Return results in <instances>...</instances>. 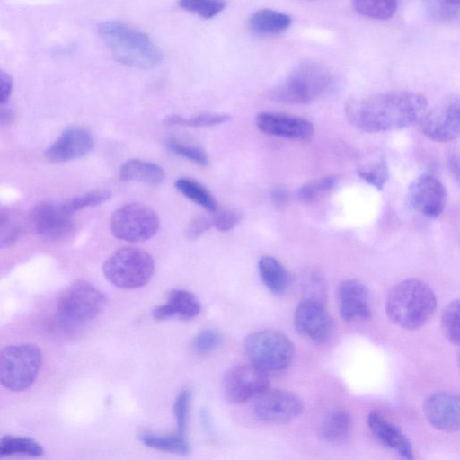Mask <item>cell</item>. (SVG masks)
Returning <instances> with one entry per match:
<instances>
[{"instance_id": "6da1fadb", "label": "cell", "mask_w": 460, "mask_h": 460, "mask_svg": "<svg viewBox=\"0 0 460 460\" xmlns=\"http://www.w3.org/2000/svg\"><path fill=\"white\" fill-rule=\"evenodd\" d=\"M427 108L428 101L420 93L391 91L351 98L345 114L358 130L376 133L407 128L419 121Z\"/></svg>"}, {"instance_id": "7a4b0ae2", "label": "cell", "mask_w": 460, "mask_h": 460, "mask_svg": "<svg viewBox=\"0 0 460 460\" xmlns=\"http://www.w3.org/2000/svg\"><path fill=\"white\" fill-rule=\"evenodd\" d=\"M98 31L113 58L125 66L151 69L163 61V53L155 42L128 24L107 21L99 24Z\"/></svg>"}, {"instance_id": "3957f363", "label": "cell", "mask_w": 460, "mask_h": 460, "mask_svg": "<svg viewBox=\"0 0 460 460\" xmlns=\"http://www.w3.org/2000/svg\"><path fill=\"white\" fill-rule=\"evenodd\" d=\"M437 299L431 288L417 279L396 284L385 300V311L396 325L414 330L423 326L433 315Z\"/></svg>"}, {"instance_id": "277c9868", "label": "cell", "mask_w": 460, "mask_h": 460, "mask_svg": "<svg viewBox=\"0 0 460 460\" xmlns=\"http://www.w3.org/2000/svg\"><path fill=\"white\" fill-rule=\"evenodd\" d=\"M333 84L331 72L324 66L305 61L297 65L274 88L271 97L289 104L310 103L327 93Z\"/></svg>"}, {"instance_id": "5b68a950", "label": "cell", "mask_w": 460, "mask_h": 460, "mask_svg": "<svg viewBox=\"0 0 460 460\" xmlns=\"http://www.w3.org/2000/svg\"><path fill=\"white\" fill-rule=\"evenodd\" d=\"M42 363L40 349L34 344L6 346L0 350V384L22 392L35 382Z\"/></svg>"}, {"instance_id": "8992f818", "label": "cell", "mask_w": 460, "mask_h": 460, "mask_svg": "<svg viewBox=\"0 0 460 460\" xmlns=\"http://www.w3.org/2000/svg\"><path fill=\"white\" fill-rule=\"evenodd\" d=\"M102 270L111 284L131 289L143 287L151 279L155 262L152 256L142 249L123 247L106 260Z\"/></svg>"}, {"instance_id": "52a82bcc", "label": "cell", "mask_w": 460, "mask_h": 460, "mask_svg": "<svg viewBox=\"0 0 460 460\" xmlns=\"http://www.w3.org/2000/svg\"><path fill=\"white\" fill-rule=\"evenodd\" d=\"M106 297L91 283L80 280L73 283L60 296L58 302V317L67 328L85 323L104 309Z\"/></svg>"}, {"instance_id": "ba28073f", "label": "cell", "mask_w": 460, "mask_h": 460, "mask_svg": "<svg viewBox=\"0 0 460 460\" xmlns=\"http://www.w3.org/2000/svg\"><path fill=\"white\" fill-rule=\"evenodd\" d=\"M245 350L252 364L266 372L287 368L295 355L294 345L288 337L274 330L258 331L248 335Z\"/></svg>"}, {"instance_id": "9c48e42d", "label": "cell", "mask_w": 460, "mask_h": 460, "mask_svg": "<svg viewBox=\"0 0 460 460\" xmlns=\"http://www.w3.org/2000/svg\"><path fill=\"white\" fill-rule=\"evenodd\" d=\"M160 219L151 208L137 202L117 208L110 222L111 234L117 239L130 243L144 242L159 230Z\"/></svg>"}, {"instance_id": "30bf717a", "label": "cell", "mask_w": 460, "mask_h": 460, "mask_svg": "<svg viewBox=\"0 0 460 460\" xmlns=\"http://www.w3.org/2000/svg\"><path fill=\"white\" fill-rule=\"evenodd\" d=\"M293 323L296 332L315 344L325 343L332 336L334 323L323 301L304 298L296 307Z\"/></svg>"}, {"instance_id": "8fae6325", "label": "cell", "mask_w": 460, "mask_h": 460, "mask_svg": "<svg viewBox=\"0 0 460 460\" xmlns=\"http://www.w3.org/2000/svg\"><path fill=\"white\" fill-rule=\"evenodd\" d=\"M268 385L267 372L253 364L232 367L223 378L224 394L227 400L235 403L258 396Z\"/></svg>"}, {"instance_id": "7c38bea8", "label": "cell", "mask_w": 460, "mask_h": 460, "mask_svg": "<svg viewBox=\"0 0 460 460\" xmlns=\"http://www.w3.org/2000/svg\"><path fill=\"white\" fill-rule=\"evenodd\" d=\"M460 102L452 97L425 111L419 119L422 133L431 140L447 142L459 136Z\"/></svg>"}, {"instance_id": "4fadbf2b", "label": "cell", "mask_w": 460, "mask_h": 460, "mask_svg": "<svg viewBox=\"0 0 460 460\" xmlns=\"http://www.w3.org/2000/svg\"><path fill=\"white\" fill-rule=\"evenodd\" d=\"M255 416L268 423H287L303 411V402L295 394L286 390H265L256 396L253 404Z\"/></svg>"}, {"instance_id": "5bb4252c", "label": "cell", "mask_w": 460, "mask_h": 460, "mask_svg": "<svg viewBox=\"0 0 460 460\" xmlns=\"http://www.w3.org/2000/svg\"><path fill=\"white\" fill-rule=\"evenodd\" d=\"M407 201L415 211L427 217L435 218L444 211L447 190L436 177L422 174L410 184Z\"/></svg>"}, {"instance_id": "9a60e30c", "label": "cell", "mask_w": 460, "mask_h": 460, "mask_svg": "<svg viewBox=\"0 0 460 460\" xmlns=\"http://www.w3.org/2000/svg\"><path fill=\"white\" fill-rule=\"evenodd\" d=\"M31 221L36 232L50 240L64 238L74 228L73 215L64 209L61 202L37 204L31 213Z\"/></svg>"}, {"instance_id": "2e32d148", "label": "cell", "mask_w": 460, "mask_h": 460, "mask_svg": "<svg viewBox=\"0 0 460 460\" xmlns=\"http://www.w3.org/2000/svg\"><path fill=\"white\" fill-rule=\"evenodd\" d=\"M258 128L270 136L305 141L314 135V125L305 118L278 113L261 112L256 117Z\"/></svg>"}, {"instance_id": "e0dca14e", "label": "cell", "mask_w": 460, "mask_h": 460, "mask_svg": "<svg viewBox=\"0 0 460 460\" xmlns=\"http://www.w3.org/2000/svg\"><path fill=\"white\" fill-rule=\"evenodd\" d=\"M94 146L92 133L83 127H70L45 151V156L51 162H68L84 157Z\"/></svg>"}, {"instance_id": "ac0fdd59", "label": "cell", "mask_w": 460, "mask_h": 460, "mask_svg": "<svg viewBox=\"0 0 460 460\" xmlns=\"http://www.w3.org/2000/svg\"><path fill=\"white\" fill-rule=\"evenodd\" d=\"M459 403L457 394L438 392L424 401L423 412L434 428L442 431H456L459 429Z\"/></svg>"}, {"instance_id": "d6986e66", "label": "cell", "mask_w": 460, "mask_h": 460, "mask_svg": "<svg viewBox=\"0 0 460 460\" xmlns=\"http://www.w3.org/2000/svg\"><path fill=\"white\" fill-rule=\"evenodd\" d=\"M337 301L342 320L367 319L371 316L370 294L360 281L348 279L337 288Z\"/></svg>"}, {"instance_id": "ffe728a7", "label": "cell", "mask_w": 460, "mask_h": 460, "mask_svg": "<svg viewBox=\"0 0 460 460\" xmlns=\"http://www.w3.org/2000/svg\"><path fill=\"white\" fill-rule=\"evenodd\" d=\"M367 425L376 438L386 447L395 451L401 457L414 458L412 445L408 437L395 424L376 411L367 416Z\"/></svg>"}, {"instance_id": "44dd1931", "label": "cell", "mask_w": 460, "mask_h": 460, "mask_svg": "<svg viewBox=\"0 0 460 460\" xmlns=\"http://www.w3.org/2000/svg\"><path fill=\"white\" fill-rule=\"evenodd\" d=\"M201 310L199 299L184 289L170 291L165 304L153 310V316L157 320L172 318L190 319L197 316Z\"/></svg>"}, {"instance_id": "7402d4cb", "label": "cell", "mask_w": 460, "mask_h": 460, "mask_svg": "<svg viewBox=\"0 0 460 460\" xmlns=\"http://www.w3.org/2000/svg\"><path fill=\"white\" fill-rule=\"evenodd\" d=\"M291 23V17L285 13L261 9L252 13L248 21V27L252 34L268 37L282 33L290 27Z\"/></svg>"}, {"instance_id": "603a6c76", "label": "cell", "mask_w": 460, "mask_h": 460, "mask_svg": "<svg viewBox=\"0 0 460 460\" xmlns=\"http://www.w3.org/2000/svg\"><path fill=\"white\" fill-rule=\"evenodd\" d=\"M119 175L123 181H140L150 185H159L165 180V172L161 166L140 159L127 160Z\"/></svg>"}, {"instance_id": "cb8c5ba5", "label": "cell", "mask_w": 460, "mask_h": 460, "mask_svg": "<svg viewBox=\"0 0 460 460\" xmlns=\"http://www.w3.org/2000/svg\"><path fill=\"white\" fill-rule=\"evenodd\" d=\"M258 270L264 285L274 294H282L289 282L286 268L274 257L263 256L258 262Z\"/></svg>"}, {"instance_id": "d4e9b609", "label": "cell", "mask_w": 460, "mask_h": 460, "mask_svg": "<svg viewBox=\"0 0 460 460\" xmlns=\"http://www.w3.org/2000/svg\"><path fill=\"white\" fill-rule=\"evenodd\" d=\"M350 427L349 414L343 410H333L324 417L320 427V436L329 443H341L348 438Z\"/></svg>"}, {"instance_id": "484cf974", "label": "cell", "mask_w": 460, "mask_h": 460, "mask_svg": "<svg viewBox=\"0 0 460 460\" xmlns=\"http://www.w3.org/2000/svg\"><path fill=\"white\" fill-rule=\"evenodd\" d=\"M357 173L363 181L380 191L389 176L387 162L384 155H374L358 164Z\"/></svg>"}, {"instance_id": "4316f807", "label": "cell", "mask_w": 460, "mask_h": 460, "mask_svg": "<svg viewBox=\"0 0 460 460\" xmlns=\"http://www.w3.org/2000/svg\"><path fill=\"white\" fill-rule=\"evenodd\" d=\"M43 455V447L32 438L12 435L0 438V458L11 456L40 457Z\"/></svg>"}, {"instance_id": "83f0119b", "label": "cell", "mask_w": 460, "mask_h": 460, "mask_svg": "<svg viewBox=\"0 0 460 460\" xmlns=\"http://www.w3.org/2000/svg\"><path fill=\"white\" fill-rule=\"evenodd\" d=\"M23 230L20 215L12 208L0 202V249L13 245Z\"/></svg>"}, {"instance_id": "f1b7e54d", "label": "cell", "mask_w": 460, "mask_h": 460, "mask_svg": "<svg viewBox=\"0 0 460 460\" xmlns=\"http://www.w3.org/2000/svg\"><path fill=\"white\" fill-rule=\"evenodd\" d=\"M174 187L181 194L201 208L211 212L217 210V202L213 195L195 180L179 178L175 181Z\"/></svg>"}, {"instance_id": "f546056e", "label": "cell", "mask_w": 460, "mask_h": 460, "mask_svg": "<svg viewBox=\"0 0 460 460\" xmlns=\"http://www.w3.org/2000/svg\"><path fill=\"white\" fill-rule=\"evenodd\" d=\"M139 438L146 447L157 450L186 454L190 449L186 437L178 433L172 435L144 433L141 434Z\"/></svg>"}, {"instance_id": "4dcf8cb0", "label": "cell", "mask_w": 460, "mask_h": 460, "mask_svg": "<svg viewBox=\"0 0 460 460\" xmlns=\"http://www.w3.org/2000/svg\"><path fill=\"white\" fill-rule=\"evenodd\" d=\"M352 4L359 14L375 20L391 18L398 7V0H352Z\"/></svg>"}, {"instance_id": "1f68e13d", "label": "cell", "mask_w": 460, "mask_h": 460, "mask_svg": "<svg viewBox=\"0 0 460 460\" xmlns=\"http://www.w3.org/2000/svg\"><path fill=\"white\" fill-rule=\"evenodd\" d=\"M337 184L333 175L323 176L303 184L296 191V198L304 203H312L328 194Z\"/></svg>"}, {"instance_id": "d6a6232c", "label": "cell", "mask_w": 460, "mask_h": 460, "mask_svg": "<svg viewBox=\"0 0 460 460\" xmlns=\"http://www.w3.org/2000/svg\"><path fill=\"white\" fill-rule=\"evenodd\" d=\"M231 119L228 114L206 112L190 118L170 115L164 118V123L167 126L210 127L226 123Z\"/></svg>"}, {"instance_id": "836d02e7", "label": "cell", "mask_w": 460, "mask_h": 460, "mask_svg": "<svg viewBox=\"0 0 460 460\" xmlns=\"http://www.w3.org/2000/svg\"><path fill=\"white\" fill-rule=\"evenodd\" d=\"M111 196V191L104 189L94 190L61 202L64 209L73 215L78 210L98 206L106 202Z\"/></svg>"}, {"instance_id": "e575fe53", "label": "cell", "mask_w": 460, "mask_h": 460, "mask_svg": "<svg viewBox=\"0 0 460 460\" xmlns=\"http://www.w3.org/2000/svg\"><path fill=\"white\" fill-rule=\"evenodd\" d=\"M441 326L445 337L455 345L459 343V300L451 301L444 308Z\"/></svg>"}, {"instance_id": "d590c367", "label": "cell", "mask_w": 460, "mask_h": 460, "mask_svg": "<svg viewBox=\"0 0 460 460\" xmlns=\"http://www.w3.org/2000/svg\"><path fill=\"white\" fill-rule=\"evenodd\" d=\"M429 14L438 21L453 22L458 20L460 0H424Z\"/></svg>"}, {"instance_id": "8d00e7d4", "label": "cell", "mask_w": 460, "mask_h": 460, "mask_svg": "<svg viewBox=\"0 0 460 460\" xmlns=\"http://www.w3.org/2000/svg\"><path fill=\"white\" fill-rule=\"evenodd\" d=\"M179 5L204 19H210L224 10L226 3L224 0H179Z\"/></svg>"}, {"instance_id": "74e56055", "label": "cell", "mask_w": 460, "mask_h": 460, "mask_svg": "<svg viewBox=\"0 0 460 460\" xmlns=\"http://www.w3.org/2000/svg\"><path fill=\"white\" fill-rule=\"evenodd\" d=\"M166 147L173 154L184 157L199 165L208 166L209 159L206 152L200 147L178 140H168Z\"/></svg>"}, {"instance_id": "f35d334b", "label": "cell", "mask_w": 460, "mask_h": 460, "mask_svg": "<svg viewBox=\"0 0 460 460\" xmlns=\"http://www.w3.org/2000/svg\"><path fill=\"white\" fill-rule=\"evenodd\" d=\"M222 335L216 330L205 329L193 338L192 349L199 355H206L215 350L222 342Z\"/></svg>"}, {"instance_id": "ab89813d", "label": "cell", "mask_w": 460, "mask_h": 460, "mask_svg": "<svg viewBox=\"0 0 460 460\" xmlns=\"http://www.w3.org/2000/svg\"><path fill=\"white\" fill-rule=\"evenodd\" d=\"M191 394L188 389L182 390L176 397L173 405L177 433L186 437V430L190 414Z\"/></svg>"}, {"instance_id": "60d3db41", "label": "cell", "mask_w": 460, "mask_h": 460, "mask_svg": "<svg viewBox=\"0 0 460 460\" xmlns=\"http://www.w3.org/2000/svg\"><path fill=\"white\" fill-rule=\"evenodd\" d=\"M241 218L242 215L239 211L232 208H222L215 212L211 221L212 226L217 230L226 232L233 229L241 221Z\"/></svg>"}, {"instance_id": "b9f144b4", "label": "cell", "mask_w": 460, "mask_h": 460, "mask_svg": "<svg viewBox=\"0 0 460 460\" xmlns=\"http://www.w3.org/2000/svg\"><path fill=\"white\" fill-rule=\"evenodd\" d=\"M305 289L309 294L305 298L323 301L325 295L324 280L321 274L315 270L307 272L304 277Z\"/></svg>"}, {"instance_id": "7bdbcfd3", "label": "cell", "mask_w": 460, "mask_h": 460, "mask_svg": "<svg viewBox=\"0 0 460 460\" xmlns=\"http://www.w3.org/2000/svg\"><path fill=\"white\" fill-rule=\"evenodd\" d=\"M212 226L211 218L199 216L192 219L185 229V236L189 241H195Z\"/></svg>"}, {"instance_id": "ee69618b", "label": "cell", "mask_w": 460, "mask_h": 460, "mask_svg": "<svg viewBox=\"0 0 460 460\" xmlns=\"http://www.w3.org/2000/svg\"><path fill=\"white\" fill-rule=\"evenodd\" d=\"M13 78L5 71L0 69V105L7 101L13 90Z\"/></svg>"}, {"instance_id": "f6af8a7d", "label": "cell", "mask_w": 460, "mask_h": 460, "mask_svg": "<svg viewBox=\"0 0 460 460\" xmlns=\"http://www.w3.org/2000/svg\"><path fill=\"white\" fill-rule=\"evenodd\" d=\"M285 197L284 190L279 187L273 189L271 191V199L277 204L281 203Z\"/></svg>"}, {"instance_id": "bcb514c9", "label": "cell", "mask_w": 460, "mask_h": 460, "mask_svg": "<svg viewBox=\"0 0 460 460\" xmlns=\"http://www.w3.org/2000/svg\"><path fill=\"white\" fill-rule=\"evenodd\" d=\"M449 164H450V169L452 171V173L455 175V177L456 178V181H458V178H459V167H458V159L457 157L456 156H451V158L449 159Z\"/></svg>"}, {"instance_id": "7dc6e473", "label": "cell", "mask_w": 460, "mask_h": 460, "mask_svg": "<svg viewBox=\"0 0 460 460\" xmlns=\"http://www.w3.org/2000/svg\"><path fill=\"white\" fill-rule=\"evenodd\" d=\"M12 119V113L8 110L0 109V122H8Z\"/></svg>"}]
</instances>
